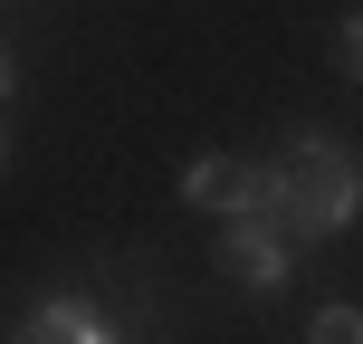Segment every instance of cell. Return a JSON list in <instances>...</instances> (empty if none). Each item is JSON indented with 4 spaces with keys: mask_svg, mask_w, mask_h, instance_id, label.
<instances>
[{
    "mask_svg": "<svg viewBox=\"0 0 363 344\" xmlns=\"http://www.w3.org/2000/svg\"><path fill=\"white\" fill-rule=\"evenodd\" d=\"M258 211H277V230H345L354 220V153L325 144V134H306V144H287L268 163V192H258Z\"/></svg>",
    "mask_w": 363,
    "mask_h": 344,
    "instance_id": "1",
    "label": "cell"
},
{
    "mask_svg": "<svg viewBox=\"0 0 363 344\" xmlns=\"http://www.w3.org/2000/svg\"><path fill=\"white\" fill-rule=\"evenodd\" d=\"M220 268H230L239 287H277V277H287V230H277L268 211H230V230H220Z\"/></svg>",
    "mask_w": 363,
    "mask_h": 344,
    "instance_id": "2",
    "label": "cell"
},
{
    "mask_svg": "<svg viewBox=\"0 0 363 344\" xmlns=\"http://www.w3.org/2000/svg\"><path fill=\"white\" fill-rule=\"evenodd\" d=\"M258 192H268V163H239V153H201V163L182 172V201H191V211H211V220L258 211Z\"/></svg>",
    "mask_w": 363,
    "mask_h": 344,
    "instance_id": "3",
    "label": "cell"
},
{
    "mask_svg": "<svg viewBox=\"0 0 363 344\" xmlns=\"http://www.w3.org/2000/svg\"><path fill=\"white\" fill-rule=\"evenodd\" d=\"M29 335H48V344H96V335H115V326L86 306V296H48V306L29 316Z\"/></svg>",
    "mask_w": 363,
    "mask_h": 344,
    "instance_id": "4",
    "label": "cell"
},
{
    "mask_svg": "<svg viewBox=\"0 0 363 344\" xmlns=\"http://www.w3.org/2000/svg\"><path fill=\"white\" fill-rule=\"evenodd\" d=\"M306 335H315V344H354V335H363V316H354V306H315V326H306Z\"/></svg>",
    "mask_w": 363,
    "mask_h": 344,
    "instance_id": "5",
    "label": "cell"
},
{
    "mask_svg": "<svg viewBox=\"0 0 363 344\" xmlns=\"http://www.w3.org/2000/svg\"><path fill=\"white\" fill-rule=\"evenodd\" d=\"M0 96H10V57H0Z\"/></svg>",
    "mask_w": 363,
    "mask_h": 344,
    "instance_id": "6",
    "label": "cell"
},
{
    "mask_svg": "<svg viewBox=\"0 0 363 344\" xmlns=\"http://www.w3.org/2000/svg\"><path fill=\"white\" fill-rule=\"evenodd\" d=\"M0 153H10V134H0Z\"/></svg>",
    "mask_w": 363,
    "mask_h": 344,
    "instance_id": "7",
    "label": "cell"
}]
</instances>
